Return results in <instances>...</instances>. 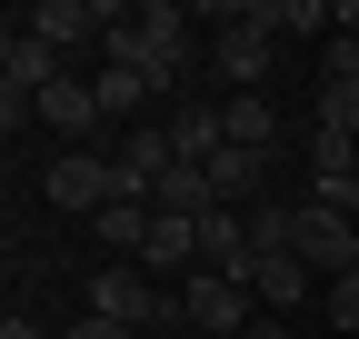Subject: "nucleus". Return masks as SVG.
<instances>
[{
  "label": "nucleus",
  "instance_id": "obj_1",
  "mask_svg": "<svg viewBox=\"0 0 359 339\" xmlns=\"http://www.w3.org/2000/svg\"><path fill=\"white\" fill-rule=\"evenodd\" d=\"M100 60H130V70H150V80H160V100H170L180 80H190V20H180L170 0H150V11H120V0H110Z\"/></svg>",
  "mask_w": 359,
  "mask_h": 339
},
{
  "label": "nucleus",
  "instance_id": "obj_10",
  "mask_svg": "<svg viewBox=\"0 0 359 339\" xmlns=\"http://www.w3.org/2000/svg\"><path fill=\"white\" fill-rule=\"evenodd\" d=\"M90 90H100V120H140V110L160 100V80L130 70V60H100V80H90Z\"/></svg>",
  "mask_w": 359,
  "mask_h": 339
},
{
  "label": "nucleus",
  "instance_id": "obj_5",
  "mask_svg": "<svg viewBox=\"0 0 359 339\" xmlns=\"http://www.w3.org/2000/svg\"><path fill=\"white\" fill-rule=\"evenodd\" d=\"M299 260H309V279H339V270H359V220L349 209H330V200H299Z\"/></svg>",
  "mask_w": 359,
  "mask_h": 339
},
{
  "label": "nucleus",
  "instance_id": "obj_7",
  "mask_svg": "<svg viewBox=\"0 0 359 339\" xmlns=\"http://www.w3.org/2000/svg\"><path fill=\"white\" fill-rule=\"evenodd\" d=\"M40 130H60L70 150H90V140H100V90H90V80H50V90H40Z\"/></svg>",
  "mask_w": 359,
  "mask_h": 339
},
{
  "label": "nucleus",
  "instance_id": "obj_15",
  "mask_svg": "<svg viewBox=\"0 0 359 339\" xmlns=\"http://www.w3.org/2000/svg\"><path fill=\"white\" fill-rule=\"evenodd\" d=\"M210 190H219V209H259V150H219Z\"/></svg>",
  "mask_w": 359,
  "mask_h": 339
},
{
  "label": "nucleus",
  "instance_id": "obj_3",
  "mask_svg": "<svg viewBox=\"0 0 359 339\" xmlns=\"http://www.w3.org/2000/svg\"><path fill=\"white\" fill-rule=\"evenodd\" d=\"M40 200H50V209H90V220H100V209L120 200V160H100V150H60L50 170H40Z\"/></svg>",
  "mask_w": 359,
  "mask_h": 339
},
{
  "label": "nucleus",
  "instance_id": "obj_22",
  "mask_svg": "<svg viewBox=\"0 0 359 339\" xmlns=\"http://www.w3.org/2000/svg\"><path fill=\"white\" fill-rule=\"evenodd\" d=\"M349 220H359V190H349Z\"/></svg>",
  "mask_w": 359,
  "mask_h": 339
},
{
  "label": "nucleus",
  "instance_id": "obj_8",
  "mask_svg": "<svg viewBox=\"0 0 359 339\" xmlns=\"http://www.w3.org/2000/svg\"><path fill=\"white\" fill-rule=\"evenodd\" d=\"M240 279H250L259 310H299V300H309V260H299V249H259Z\"/></svg>",
  "mask_w": 359,
  "mask_h": 339
},
{
  "label": "nucleus",
  "instance_id": "obj_13",
  "mask_svg": "<svg viewBox=\"0 0 359 339\" xmlns=\"http://www.w3.org/2000/svg\"><path fill=\"white\" fill-rule=\"evenodd\" d=\"M170 150H180V160H200V170H210L219 150H230V130H219V110H190V100H180V110H170Z\"/></svg>",
  "mask_w": 359,
  "mask_h": 339
},
{
  "label": "nucleus",
  "instance_id": "obj_16",
  "mask_svg": "<svg viewBox=\"0 0 359 339\" xmlns=\"http://www.w3.org/2000/svg\"><path fill=\"white\" fill-rule=\"evenodd\" d=\"M320 120L330 130H359V80H320Z\"/></svg>",
  "mask_w": 359,
  "mask_h": 339
},
{
  "label": "nucleus",
  "instance_id": "obj_2",
  "mask_svg": "<svg viewBox=\"0 0 359 339\" xmlns=\"http://www.w3.org/2000/svg\"><path fill=\"white\" fill-rule=\"evenodd\" d=\"M269 50H280V0H250V11H230V30L210 40L219 80H240V90H259V80H269Z\"/></svg>",
  "mask_w": 359,
  "mask_h": 339
},
{
  "label": "nucleus",
  "instance_id": "obj_17",
  "mask_svg": "<svg viewBox=\"0 0 359 339\" xmlns=\"http://www.w3.org/2000/svg\"><path fill=\"white\" fill-rule=\"evenodd\" d=\"M320 310H330V329H359V270H339V279L320 289Z\"/></svg>",
  "mask_w": 359,
  "mask_h": 339
},
{
  "label": "nucleus",
  "instance_id": "obj_19",
  "mask_svg": "<svg viewBox=\"0 0 359 339\" xmlns=\"http://www.w3.org/2000/svg\"><path fill=\"white\" fill-rule=\"evenodd\" d=\"M60 339H130V329H110V319H90V310H80V319H70Z\"/></svg>",
  "mask_w": 359,
  "mask_h": 339
},
{
  "label": "nucleus",
  "instance_id": "obj_11",
  "mask_svg": "<svg viewBox=\"0 0 359 339\" xmlns=\"http://www.w3.org/2000/svg\"><path fill=\"white\" fill-rule=\"evenodd\" d=\"M120 170H130V180H150V190H160L170 170H180V150H170V120H140V130L120 140Z\"/></svg>",
  "mask_w": 359,
  "mask_h": 339
},
{
  "label": "nucleus",
  "instance_id": "obj_9",
  "mask_svg": "<svg viewBox=\"0 0 359 339\" xmlns=\"http://www.w3.org/2000/svg\"><path fill=\"white\" fill-rule=\"evenodd\" d=\"M140 270L170 289L180 270H200V220H170V209H160V220H150V249H140Z\"/></svg>",
  "mask_w": 359,
  "mask_h": 339
},
{
  "label": "nucleus",
  "instance_id": "obj_18",
  "mask_svg": "<svg viewBox=\"0 0 359 339\" xmlns=\"http://www.w3.org/2000/svg\"><path fill=\"white\" fill-rule=\"evenodd\" d=\"M280 30H339L330 0H280Z\"/></svg>",
  "mask_w": 359,
  "mask_h": 339
},
{
  "label": "nucleus",
  "instance_id": "obj_6",
  "mask_svg": "<svg viewBox=\"0 0 359 339\" xmlns=\"http://www.w3.org/2000/svg\"><path fill=\"white\" fill-rule=\"evenodd\" d=\"M20 30H30V40H50V50L70 60L80 40H100V30H110V0H30Z\"/></svg>",
  "mask_w": 359,
  "mask_h": 339
},
{
  "label": "nucleus",
  "instance_id": "obj_20",
  "mask_svg": "<svg viewBox=\"0 0 359 339\" xmlns=\"http://www.w3.org/2000/svg\"><path fill=\"white\" fill-rule=\"evenodd\" d=\"M240 339H290V329H280V319H250V329H240Z\"/></svg>",
  "mask_w": 359,
  "mask_h": 339
},
{
  "label": "nucleus",
  "instance_id": "obj_4",
  "mask_svg": "<svg viewBox=\"0 0 359 339\" xmlns=\"http://www.w3.org/2000/svg\"><path fill=\"white\" fill-rule=\"evenodd\" d=\"M180 310H190V329H210V339H240L250 329V279L240 270H190L180 279Z\"/></svg>",
  "mask_w": 359,
  "mask_h": 339
},
{
  "label": "nucleus",
  "instance_id": "obj_14",
  "mask_svg": "<svg viewBox=\"0 0 359 339\" xmlns=\"http://www.w3.org/2000/svg\"><path fill=\"white\" fill-rule=\"evenodd\" d=\"M219 130H230V150H259V160H269L280 120H269V100H259V90H240V100H219Z\"/></svg>",
  "mask_w": 359,
  "mask_h": 339
},
{
  "label": "nucleus",
  "instance_id": "obj_12",
  "mask_svg": "<svg viewBox=\"0 0 359 339\" xmlns=\"http://www.w3.org/2000/svg\"><path fill=\"white\" fill-rule=\"evenodd\" d=\"M150 220H160L150 200H110L100 209V249H110V260H140V249H150Z\"/></svg>",
  "mask_w": 359,
  "mask_h": 339
},
{
  "label": "nucleus",
  "instance_id": "obj_21",
  "mask_svg": "<svg viewBox=\"0 0 359 339\" xmlns=\"http://www.w3.org/2000/svg\"><path fill=\"white\" fill-rule=\"evenodd\" d=\"M339 30H349V40H359V0H339Z\"/></svg>",
  "mask_w": 359,
  "mask_h": 339
}]
</instances>
